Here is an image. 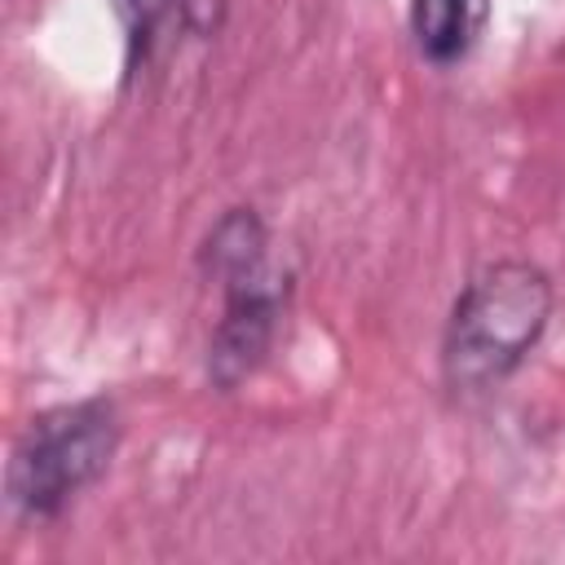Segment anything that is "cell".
Returning <instances> with one entry per match:
<instances>
[{"instance_id":"1","label":"cell","mask_w":565,"mask_h":565,"mask_svg":"<svg viewBox=\"0 0 565 565\" xmlns=\"http://www.w3.org/2000/svg\"><path fill=\"white\" fill-rule=\"evenodd\" d=\"M556 309L552 274L534 260H494L477 269L450 305L441 331V380L450 393H490L539 349Z\"/></svg>"},{"instance_id":"2","label":"cell","mask_w":565,"mask_h":565,"mask_svg":"<svg viewBox=\"0 0 565 565\" xmlns=\"http://www.w3.org/2000/svg\"><path fill=\"white\" fill-rule=\"evenodd\" d=\"M203 274L221 287V318L207 340V380L234 393L252 380L282 327L291 274L269 252V230L256 207H230L199 247Z\"/></svg>"},{"instance_id":"3","label":"cell","mask_w":565,"mask_h":565,"mask_svg":"<svg viewBox=\"0 0 565 565\" xmlns=\"http://www.w3.org/2000/svg\"><path fill=\"white\" fill-rule=\"evenodd\" d=\"M119 450V411L106 397L40 411L9 459L4 494L22 521H53L79 499Z\"/></svg>"},{"instance_id":"4","label":"cell","mask_w":565,"mask_h":565,"mask_svg":"<svg viewBox=\"0 0 565 565\" xmlns=\"http://www.w3.org/2000/svg\"><path fill=\"white\" fill-rule=\"evenodd\" d=\"M411 35L433 66L459 62L472 35V0H411Z\"/></svg>"},{"instance_id":"5","label":"cell","mask_w":565,"mask_h":565,"mask_svg":"<svg viewBox=\"0 0 565 565\" xmlns=\"http://www.w3.org/2000/svg\"><path fill=\"white\" fill-rule=\"evenodd\" d=\"M190 0H119V18L128 31V66L146 62L159 31L172 22V13H181Z\"/></svg>"}]
</instances>
